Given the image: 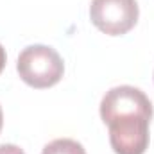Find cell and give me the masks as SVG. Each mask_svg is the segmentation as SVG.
<instances>
[{"label":"cell","instance_id":"5","mask_svg":"<svg viewBox=\"0 0 154 154\" xmlns=\"http://www.w3.org/2000/svg\"><path fill=\"white\" fill-rule=\"evenodd\" d=\"M41 154H86L84 147L72 138H57L43 147Z\"/></svg>","mask_w":154,"mask_h":154},{"label":"cell","instance_id":"8","mask_svg":"<svg viewBox=\"0 0 154 154\" xmlns=\"http://www.w3.org/2000/svg\"><path fill=\"white\" fill-rule=\"evenodd\" d=\"M2 125H4V111H2V106H0V131H2Z\"/></svg>","mask_w":154,"mask_h":154},{"label":"cell","instance_id":"6","mask_svg":"<svg viewBox=\"0 0 154 154\" xmlns=\"http://www.w3.org/2000/svg\"><path fill=\"white\" fill-rule=\"evenodd\" d=\"M0 154H25L23 149H20L14 143H2L0 145Z\"/></svg>","mask_w":154,"mask_h":154},{"label":"cell","instance_id":"4","mask_svg":"<svg viewBox=\"0 0 154 154\" xmlns=\"http://www.w3.org/2000/svg\"><path fill=\"white\" fill-rule=\"evenodd\" d=\"M129 113H143L152 116V102L151 99L134 86L122 84L115 86L100 100V118L106 124L108 120L118 115H129Z\"/></svg>","mask_w":154,"mask_h":154},{"label":"cell","instance_id":"7","mask_svg":"<svg viewBox=\"0 0 154 154\" xmlns=\"http://www.w3.org/2000/svg\"><path fill=\"white\" fill-rule=\"evenodd\" d=\"M5 61H7V56H5V48L0 45V74H2V70H4V66H5Z\"/></svg>","mask_w":154,"mask_h":154},{"label":"cell","instance_id":"2","mask_svg":"<svg viewBox=\"0 0 154 154\" xmlns=\"http://www.w3.org/2000/svg\"><path fill=\"white\" fill-rule=\"evenodd\" d=\"M151 115L129 113L118 115L106 122L109 129V143L115 154H143L149 147Z\"/></svg>","mask_w":154,"mask_h":154},{"label":"cell","instance_id":"3","mask_svg":"<svg viewBox=\"0 0 154 154\" xmlns=\"http://www.w3.org/2000/svg\"><path fill=\"white\" fill-rule=\"evenodd\" d=\"M138 14L136 0H91L90 4L91 23L108 36L127 34L136 25Z\"/></svg>","mask_w":154,"mask_h":154},{"label":"cell","instance_id":"1","mask_svg":"<svg viewBox=\"0 0 154 154\" xmlns=\"http://www.w3.org/2000/svg\"><path fill=\"white\" fill-rule=\"evenodd\" d=\"M16 70L25 84L36 90H45L61 81L65 63L56 48L48 45H29L20 52Z\"/></svg>","mask_w":154,"mask_h":154}]
</instances>
